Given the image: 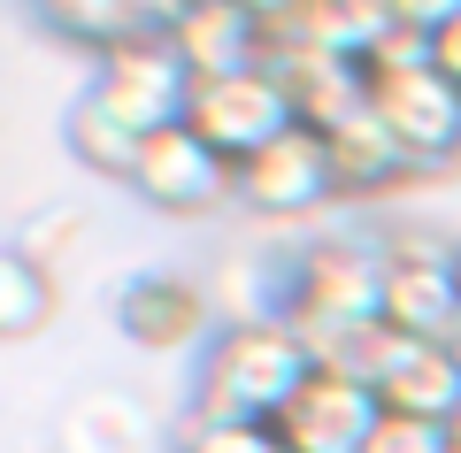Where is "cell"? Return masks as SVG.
Instances as JSON below:
<instances>
[{"mask_svg": "<svg viewBox=\"0 0 461 453\" xmlns=\"http://www.w3.org/2000/svg\"><path fill=\"white\" fill-rule=\"evenodd\" d=\"M323 146H330V177H339V200H384V193H400V185L415 177V162L400 154L393 131L377 123V108H362L354 123L323 131Z\"/></svg>", "mask_w": 461, "mask_h": 453, "instance_id": "12", "label": "cell"}, {"mask_svg": "<svg viewBox=\"0 0 461 453\" xmlns=\"http://www.w3.org/2000/svg\"><path fill=\"white\" fill-rule=\"evenodd\" d=\"M308 323H384V246L377 231H315L293 246V308Z\"/></svg>", "mask_w": 461, "mask_h": 453, "instance_id": "3", "label": "cell"}, {"mask_svg": "<svg viewBox=\"0 0 461 453\" xmlns=\"http://www.w3.org/2000/svg\"><path fill=\"white\" fill-rule=\"evenodd\" d=\"M377 392L369 385H354V376H339V369H308V385L293 392V400L277 407V446L285 453H362L369 446V430H377Z\"/></svg>", "mask_w": 461, "mask_h": 453, "instance_id": "10", "label": "cell"}, {"mask_svg": "<svg viewBox=\"0 0 461 453\" xmlns=\"http://www.w3.org/2000/svg\"><path fill=\"white\" fill-rule=\"evenodd\" d=\"M369 108H377V123L400 139V154L415 162V177L461 162V85L446 77L438 62L369 77Z\"/></svg>", "mask_w": 461, "mask_h": 453, "instance_id": "7", "label": "cell"}, {"mask_svg": "<svg viewBox=\"0 0 461 453\" xmlns=\"http://www.w3.org/2000/svg\"><path fill=\"white\" fill-rule=\"evenodd\" d=\"M247 8H254V16H262V23H285V16H293V8H300V0H247Z\"/></svg>", "mask_w": 461, "mask_h": 453, "instance_id": "23", "label": "cell"}, {"mask_svg": "<svg viewBox=\"0 0 461 453\" xmlns=\"http://www.w3.org/2000/svg\"><path fill=\"white\" fill-rule=\"evenodd\" d=\"M384 246V323L400 339H446L461 323V239L438 223H393Z\"/></svg>", "mask_w": 461, "mask_h": 453, "instance_id": "2", "label": "cell"}, {"mask_svg": "<svg viewBox=\"0 0 461 453\" xmlns=\"http://www.w3.org/2000/svg\"><path fill=\"white\" fill-rule=\"evenodd\" d=\"M362 453H446V422H423V415H393V407H384Z\"/></svg>", "mask_w": 461, "mask_h": 453, "instance_id": "19", "label": "cell"}, {"mask_svg": "<svg viewBox=\"0 0 461 453\" xmlns=\"http://www.w3.org/2000/svg\"><path fill=\"white\" fill-rule=\"evenodd\" d=\"M446 346H454V361H461V323H454V331H446Z\"/></svg>", "mask_w": 461, "mask_h": 453, "instance_id": "25", "label": "cell"}, {"mask_svg": "<svg viewBox=\"0 0 461 453\" xmlns=\"http://www.w3.org/2000/svg\"><path fill=\"white\" fill-rule=\"evenodd\" d=\"M54 323V269L32 261L23 246H0V346L39 339Z\"/></svg>", "mask_w": 461, "mask_h": 453, "instance_id": "15", "label": "cell"}, {"mask_svg": "<svg viewBox=\"0 0 461 453\" xmlns=\"http://www.w3.org/2000/svg\"><path fill=\"white\" fill-rule=\"evenodd\" d=\"M185 123L239 169V162H254L269 139H285V131L300 123V108H293V93H285L277 69H230V77H200L193 85Z\"/></svg>", "mask_w": 461, "mask_h": 453, "instance_id": "5", "label": "cell"}, {"mask_svg": "<svg viewBox=\"0 0 461 453\" xmlns=\"http://www.w3.org/2000/svg\"><path fill=\"white\" fill-rule=\"evenodd\" d=\"M377 407L423 415V422H454L461 415V361H454V346L446 339H408L400 361L384 369V385H377Z\"/></svg>", "mask_w": 461, "mask_h": 453, "instance_id": "13", "label": "cell"}, {"mask_svg": "<svg viewBox=\"0 0 461 453\" xmlns=\"http://www.w3.org/2000/svg\"><path fill=\"white\" fill-rule=\"evenodd\" d=\"M215 292L185 269H139L115 285V331L139 346V354H193L200 339H215Z\"/></svg>", "mask_w": 461, "mask_h": 453, "instance_id": "8", "label": "cell"}, {"mask_svg": "<svg viewBox=\"0 0 461 453\" xmlns=\"http://www.w3.org/2000/svg\"><path fill=\"white\" fill-rule=\"evenodd\" d=\"M185 8H193V0H154V16H162V32H169V23L185 16Z\"/></svg>", "mask_w": 461, "mask_h": 453, "instance_id": "24", "label": "cell"}, {"mask_svg": "<svg viewBox=\"0 0 461 453\" xmlns=\"http://www.w3.org/2000/svg\"><path fill=\"white\" fill-rule=\"evenodd\" d=\"M169 453H285V446H277L269 422H200V415H185Z\"/></svg>", "mask_w": 461, "mask_h": 453, "instance_id": "18", "label": "cell"}, {"mask_svg": "<svg viewBox=\"0 0 461 453\" xmlns=\"http://www.w3.org/2000/svg\"><path fill=\"white\" fill-rule=\"evenodd\" d=\"M230 200H239L247 215H262V223H308V215H323L330 200H339L323 131L293 123L285 139H269L254 162L230 169Z\"/></svg>", "mask_w": 461, "mask_h": 453, "instance_id": "6", "label": "cell"}, {"mask_svg": "<svg viewBox=\"0 0 461 453\" xmlns=\"http://www.w3.org/2000/svg\"><path fill=\"white\" fill-rule=\"evenodd\" d=\"M169 47H177V62L200 77H230V69H262L269 54V23L254 16L247 0H193L177 23H169Z\"/></svg>", "mask_w": 461, "mask_h": 453, "instance_id": "11", "label": "cell"}, {"mask_svg": "<svg viewBox=\"0 0 461 453\" xmlns=\"http://www.w3.org/2000/svg\"><path fill=\"white\" fill-rule=\"evenodd\" d=\"M430 62H438V69H446V77H454V85H461V16H454V23H446V32H438V39H430Z\"/></svg>", "mask_w": 461, "mask_h": 453, "instance_id": "22", "label": "cell"}, {"mask_svg": "<svg viewBox=\"0 0 461 453\" xmlns=\"http://www.w3.org/2000/svg\"><path fill=\"white\" fill-rule=\"evenodd\" d=\"M23 254H32V261H47V269H54V254H62V246H77V215H62V208H47V215H39V223L32 231H23Z\"/></svg>", "mask_w": 461, "mask_h": 453, "instance_id": "20", "label": "cell"}, {"mask_svg": "<svg viewBox=\"0 0 461 453\" xmlns=\"http://www.w3.org/2000/svg\"><path fill=\"white\" fill-rule=\"evenodd\" d=\"M85 100H93L108 123H123L131 139H154V131L185 123L193 69L177 62V47H169L162 32H147V39H123V47L93 54V85H85Z\"/></svg>", "mask_w": 461, "mask_h": 453, "instance_id": "4", "label": "cell"}, {"mask_svg": "<svg viewBox=\"0 0 461 453\" xmlns=\"http://www.w3.org/2000/svg\"><path fill=\"white\" fill-rule=\"evenodd\" d=\"M384 8H393L400 32H423V39H438L446 23L461 16V0H384Z\"/></svg>", "mask_w": 461, "mask_h": 453, "instance_id": "21", "label": "cell"}, {"mask_svg": "<svg viewBox=\"0 0 461 453\" xmlns=\"http://www.w3.org/2000/svg\"><path fill=\"white\" fill-rule=\"evenodd\" d=\"M131 193L162 215H200V208H223L230 200V162L200 139L193 123H169L154 139H139V169H131Z\"/></svg>", "mask_w": 461, "mask_h": 453, "instance_id": "9", "label": "cell"}, {"mask_svg": "<svg viewBox=\"0 0 461 453\" xmlns=\"http://www.w3.org/2000/svg\"><path fill=\"white\" fill-rule=\"evenodd\" d=\"M62 446L69 453H147V415H139L123 392H93V400L69 407Z\"/></svg>", "mask_w": 461, "mask_h": 453, "instance_id": "16", "label": "cell"}, {"mask_svg": "<svg viewBox=\"0 0 461 453\" xmlns=\"http://www.w3.org/2000/svg\"><path fill=\"white\" fill-rule=\"evenodd\" d=\"M62 131H69V146H77V162H85V169H100V177H123V185H131V169H139V139H131L123 123H108L93 100H77Z\"/></svg>", "mask_w": 461, "mask_h": 453, "instance_id": "17", "label": "cell"}, {"mask_svg": "<svg viewBox=\"0 0 461 453\" xmlns=\"http://www.w3.org/2000/svg\"><path fill=\"white\" fill-rule=\"evenodd\" d=\"M308 346L293 339L285 315L269 323H223L208 339V361H200L193 385V415L200 422H277V407L308 385Z\"/></svg>", "mask_w": 461, "mask_h": 453, "instance_id": "1", "label": "cell"}, {"mask_svg": "<svg viewBox=\"0 0 461 453\" xmlns=\"http://www.w3.org/2000/svg\"><path fill=\"white\" fill-rule=\"evenodd\" d=\"M32 16L47 23L54 39L85 47V54H108V47H123V39L162 32L154 0H32Z\"/></svg>", "mask_w": 461, "mask_h": 453, "instance_id": "14", "label": "cell"}]
</instances>
